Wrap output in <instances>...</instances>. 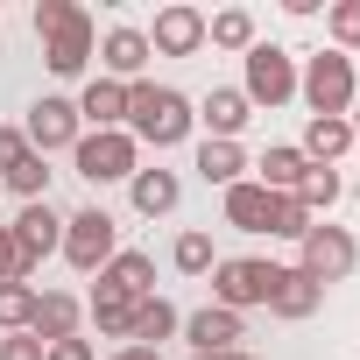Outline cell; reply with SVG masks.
<instances>
[{
    "instance_id": "23",
    "label": "cell",
    "mask_w": 360,
    "mask_h": 360,
    "mask_svg": "<svg viewBox=\"0 0 360 360\" xmlns=\"http://www.w3.org/2000/svg\"><path fill=\"white\" fill-rule=\"evenodd\" d=\"M205 43H212V50H240V57H248L262 36H255V15H248V8H219V15H205Z\"/></svg>"
},
{
    "instance_id": "26",
    "label": "cell",
    "mask_w": 360,
    "mask_h": 360,
    "mask_svg": "<svg viewBox=\"0 0 360 360\" xmlns=\"http://www.w3.org/2000/svg\"><path fill=\"white\" fill-rule=\"evenodd\" d=\"M339 191H346V184H339V169H325V162H311V169H304V184H297L290 198H297V205H304V212L318 219V212H332V205H339Z\"/></svg>"
},
{
    "instance_id": "31",
    "label": "cell",
    "mask_w": 360,
    "mask_h": 360,
    "mask_svg": "<svg viewBox=\"0 0 360 360\" xmlns=\"http://www.w3.org/2000/svg\"><path fill=\"white\" fill-rule=\"evenodd\" d=\"M36 318V283H0V332H29Z\"/></svg>"
},
{
    "instance_id": "37",
    "label": "cell",
    "mask_w": 360,
    "mask_h": 360,
    "mask_svg": "<svg viewBox=\"0 0 360 360\" xmlns=\"http://www.w3.org/2000/svg\"><path fill=\"white\" fill-rule=\"evenodd\" d=\"M43 360H92V346H85V339H57Z\"/></svg>"
},
{
    "instance_id": "4",
    "label": "cell",
    "mask_w": 360,
    "mask_h": 360,
    "mask_svg": "<svg viewBox=\"0 0 360 360\" xmlns=\"http://www.w3.org/2000/svg\"><path fill=\"white\" fill-rule=\"evenodd\" d=\"M297 269H304L318 290H332V283H346V276L360 269V240H353L346 226H325V219H311V233L297 240Z\"/></svg>"
},
{
    "instance_id": "5",
    "label": "cell",
    "mask_w": 360,
    "mask_h": 360,
    "mask_svg": "<svg viewBox=\"0 0 360 360\" xmlns=\"http://www.w3.org/2000/svg\"><path fill=\"white\" fill-rule=\"evenodd\" d=\"M113 255H120V226H113V212L85 205V212L64 219V262H71L78 276H99Z\"/></svg>"
},
{
    "instance_id": "10",
    "label": "cell",
    "mask_w": 360,
    "mask_h": 360,
    "mask_svg": "<svg viewBox=\"0 0 360 360\" xmlns=\"http://www.w3.org/2000/svg\"><path fill=\"white\" fill-rule=\"evenodd\" d=\"M141 36H148V50H155V57H198V50H205V15L176 0V8H162V15H155V29H141Z\"/></svg>"
},
{
    "instance_id": "30",
    "label": "cell",
    "mask_w": 360,
    "mask_h": 360,
    "mask_svg": "<svg viewBox=\"0 0 360 360\" xmlns=\"http://www.w3.org/2000/svg\"><path fill=\"white\" fill-rule=\"evenodd\" d=\"M169 262H176V276H212V269H219V255H212V233H176Z\"/></svg>"
},
{
    "instance_id": "40",
    "label": "cell",
    "mask_w": 360,
    "mask_h": 360,
    "mask_svg": "<svg viewBox=\"0 0 360 360\" xmlns=\"http://www.w3.org/2000/svg\"><path fill=\"white\" fill-rule=\"evenodd\" d=\"M191 360H226V353H191Z\"/></svg>"
},
{
    "instance_id": "21",
    "label": "cell",
    "mask_w": 360,
    "mask_h": 360,
    "mask_svg": "<svg viewBox=\"0 0 360 360\" xmlns=\"http://www.w3.org/2000/svg\"><path fill=\"white\" fill-rule=\"evenodd\" d=\"M198 176L219 184V191H233L240 176H248V148L240 141H198Z\"/></svg>"
},
{
    "instance_id": "22",
    "label": "cell",
    "mask_w": 360,
    "mask_h": 360,
    "mask_svg": "<svg viewBox=\"0 0 360 360\" xmlns=\"http://www.w3.org/2000/svg\"><path fill=\"white\" fill-rule=\"evenodd\" d=\"M176 325H184V318H176L169 297H141V304H134V332H127V346H162Z\"/></svg>"
},
{
    "instance_id": "3",
    "label": "cell",
    "mask_w": 360,
    "mask_h": 360,
    "mask_svg": "<svg viewBox=\"0 0 360 360\" xmlns=\"http://www.w3.org/2000/svg\"><path fill=\"white\" fill-rule=\"evenodd\" d=\"M71 162H78L85 184H120V176L141 169V141H134L127 127H85L78 148H71Z\"/></svg>"
},
{
    "instance_id": "17",
    "label": "cell",
    "mask_w": 360,
    "mask_h": 360,
    "mask_svg": "<svg viewBox=\"0 0 360 360\" xmlns=\"http://www.w3.org/2000/svg\"><path fill=\"white\" fill-rule=\"evenodd\" d=\"M127 191H134V212H141V219H162V212H176V198H184L176 169H134Z\"/></svg>"
},
{
    "instance_id": "2",
    "label": "cell",
    "mask_w": 360,
    "mask_h": 360,
    "mask_svg": "<svg viewBox=\"0 0 360 360\" xmlns=\"http://www.w3.org/2000/svg\"><path fill=\"white\" fill-rule=\"evenodd\" d=\"M297 92H304L311 120H346V113H353V99H360L353 57H339V50H318V57H304V71H297Z\"/></svg>"
},
{
    "instance_id": "38",
    "label": "cell",
    "mask_w": 360,
    "mask_h": 360,
    "mask_svg": "<svg viewBox=\"0 0 360 360\" xmlns=\"http://www.w3.org/2000/svg\"><path fill=\"white\" fill-rule=\"evenodd\" d=\"M113 360H162V353H155V346H120Z\"/></svg>"
},
{
    "instance_id": "7",
    "label": "cell",
    "mask_w": 360,
    "mask_h": 360,
    "mask_svg": "<svg viewBox=\"0 0 360 360\" xmlns=\"http://www.w3.org/2000/svg\"><path fill=\"white\" fill-rule=\"evenodd\" d=\"M240 92H248V106H283V99H297V57H290L283 43H255Z\"/></svg>"
},
{
    "instance_id": "29",
    "label": "cell",
    "mask_w": 360,
    "mask_h": 360,
    "mask_svg": "<svg viewBox=\"0 0 360 360\" xmlns=\"http://www.w3.org/2000/svg\"><path fill=\"white\" fill-rule=\"evenodd\" d=\"M262 233H276V240H304L311 233V212L290 198V191H269V226Z\"/></svg>"
},
{
    "instance_id": "36",
    "label": "cell",
    "mask_w": 360,
    "mask_h": 360,
    "mask_svg": "<svg viewBox=\"0 0 360 360\" xmlns=\"http://www.w3.org/2000/svg\"><path fill=\"white\" fill-rule=\"evenodd\" d=\"M22 155H29V134H22V127H0V176H8Z\"/></svg>"
},
{
    "instance_id": "27",
    "label": "cell",
    "mask_w": 360,
    "mask_h": 360,
    "mask_svg": "<svg viewBox=\"0 0 360 360\" xmlns=\"http://www.w3.org/2000/svg\"><path fill=\"white\" fill-rule=\"evenodd\" d=\"M134 304H141V297H120V290H92V325H99L106 339H127V332H134Z\"/></svg>"
},
{
    "instance_id": "25",
    "label": "cell",
    "mask_w": 360,
    "mask_h": 360,
    "mask_svg": "<svg viewBox=\"0 0 360 360\" xmlns=\"http://www.w3.org/2000/svg\"><path fill=\"white\" fill-rule=\"evenodd\" d=\"M226 226H240V233H262L269 226V191L255 184V176H240V184L226 191Z\"/></svg>"
},
{
    "instance_id": "33",
    "label": "cell",
    "mask_w": 360,
    "mask_h": 360,
    "mask_svg": "<svg viewBox=\"0 0 360 360\" xmlns=\"http://www.w3.org/2000/svg\"><path fill=\"white\" fill-rule=\"evenodd\" d=\"M0 283H29V262H22V240H15V226H0Z\"/></svg>"
},
{
    "instance_id": "24",
    "label": "cell",
    "mask_w": 360,
    "mask_h": 360,
    "mask_svg": "<svg viewBox=\"0 0 360 360\" xmlns=\"http://www.w3.org/2000/svg\"><path fill=\"white\" fill-rule=\"evenodd\" d=\"M297 148H304V162H325V169H332V162L353 148V120H311Z\"/></svg>"
},
{
    "instance_id": "13",
    "label": "cell",
    "mask_w": 360,
    "mask_h": 360,
    "mask_svg": "<svg viewBox=\"0 0 360 360\" xmlns=\"http://www.w3.org/2000/svg\"><path fill=\"white\" fill-rule=\"evenodd\" d=\"M198 120H205V141H240V127L255 120V106H248L240 85H212L198 99Z\"/></svg>"
},
{
    "instance_id": "12",
    "label": "cell",
    "mask_w": 360,
    "mask_h": 360,
    "mask_svg": "<svg viewBox=\"0 0 360 360\" xmlns=\"http://www.w3.org/2000/svg\"><path fill=\"white\" fill-rule=\"evenodd\" d=\"M184 339H191V353H240V339H248V318H240V311H219V304H205V311H191V318H184Z\"/></svg>"
},
{
    "instance_id": "1",
    "label": "cell",
    "mask_w": 360,
    "mask_h": 360,
    "mask_svg": "<svg viewBox=\"0 0 360 360\" xmlns=\"http://www.w3.org/2000/svg\"><path fill=\"white\" fill-rule=\"evenodd\" d=\"M191 127H198V106L176 92V85H155V78L127 85V134H134V141H148V148H176Z\"/></svg>"
},
{
    "instance_id": "28",
    "label": "cell",
    "mask_w": 360,
    "mask_h": 360,
    "mask_svg": "<svg viewBox=\"0 0 360 360\" xmlns=\"http://www.w3.org/2000/svg\"><path fill=\"white\" fill-rule=\"evenodd\" d=\"M0 184H8V191H22V205L50 198V155H36V148H29V155L8 169V176H0Z\"/></svg>"
},
{
    "instance_id": "11",
    "label": "cell",
    "mask_w": 360,
    "mask_h": 360,
    "mask_svg": "<svg viewBox=\"0 0 360 360\" xmlns=\"http://www.w3.org/2000/svg\"><path fill=\"white\" fill-rule=\"evenodd\" d=\"M148 57H155V50H148V36H141V29H127V22L99 36V64H106L99 78H113V85H141Z\"/></svg>"
},
{
    "instance_id": "20",
    "label": "cell",
    "mask_w": 360,
    "mask_h": 360,
    "mask_svg": "<svg viewBox=\"0 0 360 360\" xmlns=\"http://www.w3.org/2000/svg\"><path fill=\"white\" fill-rule=\"evenodd\" d=\"M318 304H325V290H318L304 269H276V290H269V311H276V318H311Z\"/></svg>"
},
{
    "instance_id": "15",
    "label": "cell",
    "mask_w": 360,
    "mask_h": 360,
    "mask_svg": "<svg viewBox=\"0 0 360 360\" xmlns=\"http://www.w3.org/2000/svg\"><path fill=\"white\" fill-rule=\"evenodd\" d=\"M78 297L71 290H36V318H29V339H43V346H57V339H78Z\"/></svg>"
},
{
    "instance_id": "9",
    "label": "cell",
    "mask_w": 360,
    "mask_h": 360,
    "mask_svg": "<svg viewBox=\"0 0 360 360\" xmlns=\"http://www.w3.org/2000/svg\"><path fill=\"white\" fill-rule=\"evenodd\" d=\"M92 50H99V29H92V15L78 8L57 36H43V64L57 71V78H78L85 64H92Z\"/></svg>"
},
{
    "instance_id": "35",
    "label": "cell",
    "mask_w": 360,
    "mask_h": 360,
    "mask_svg": "<svg viewBox=\"0 0 360 360\" xmlns=\"http://www.w3.org/2000/svg\"><path fill=\"white\" fill-rule=\"evenodd\" d=\"M50 346L43 339H29V332H8V339H0V360H43Z\"/></svg>"
},
{
    "instance_id": "8",
    "label": "cell",
    "mask_w": 360,
    "mask_h": 360,
    "mask_svg": "<svg viewBox=\"0 0 360 360\" xmlns=\"http://www.w3.org/2000/svg\"><path fill=\"white\" fill-rule=\"evenodd\" d=\"M29 148L36 155H57V148H78V134H85V120H78V99H57V92H43L36 106H29Z\"/></svg>"
},
{
    "instance_id": "6",
    "label": "cell",
    "mask_w": 360,
    "mask_h": 360,
    "mask_svg": "<svg viewBox=\"0 0 360 360\" xmlns=\"http://www.w3.org/2000/svg\"><path fill=\"white\" fill-rule=\"evenodd\" d=\"M276 269H283V262L226 255V262L212 269V304H219V311H255V304H269V290H276Z\"/></svg>"
},
{
    "instance_id": "41",
    "label": "cell",
    "mask_w": 360,
    "mask_h": 360,
    "mask_svg": "<svg viewBox=\"0 0 360 360\" xmlns=\"http://www.w3.org/2000/svg\"><path fill=\"white\" fill-rule=\"evenodd\" d=\"M226 360H255V353H226Z\"/></svg>"
},
{
    "instance_id": "19",
    "label": "cell",
    "mask_w": 360,
    "mask_h": 360,
    "mask_svg": "<svg viewBox=\"0 0 360 360\" xmlns=\"http://www.w3.org/2000/svg\"><path fill=\"white\" fill-rule=\"evenodd\" d=\"M148 283H155V262H148L141 248H120V255L99 269V290H120V297H155Z\"/></svg>"
},
{
    "instance_id": "32",
    "label": "cell",
    "mask_w": 360,
    "mask_h": 360,
    "mask_svg": "<svg viewBox=\"0 0 360 360\" xmlns=\"http://www.w3.org/2000/svg\"><path fill=\"white\" fill-rule=\"evenodd\" d=\"M325 29H332V50H339V57H353V50H360V0H332Z\"/></svg>"
},
{
    "instance_id": "14",
    "label": "cell",
    "mask_w": 360,
    "mask_h": 360,
    "mask_svg": "<svg viewBox=\"0 0 360 360\" xmlns=\"http://www.w3.org/2000/svg\"><path fill=\"white\" fill-rule=\"evenodd\" d=\"M15 240H22V262L36 269L43 255H57V248H64V212H57L50 198L22 205V219H15Z\"/></svg>"
},
{
    "instance_id": "39",
    "label": "cell",
    "mask_w": 360,
    "mask_h": 360,
    "mask_svg": "<svg viewBox=\"0 0 360 360\" xmlns=\"http://www.w3.org/2000/svg\"><path fill=\"white\" fill-rule=\"evenodd\" d=\"M346 120H353V141H360V99H353V113H346Z\"/></svg>"
},
{
    "instance_id": "34",
    "label": "cell",
    "mask_w": 360,
    "mask_h": 360,
    "mask_svg": "<svg viewBox=\"0 0 360 360\" xmlns=\"http://www.w3.org/2000/svg\"><path fill=\"white\" fill-rule=\"evenodd\" d=\"M71 15H78V0H36V36H57Z\"/></svg>"
},
{
    "instance_id": "16",
    "label": "cell",
    "mask_w": 360,
    "mask_h": 360,
    "mask_svg": "<svg viewBox=\"0 0 360 360\" xmlns=\"http://www.w3.org/2000/svg\"><path fill=\"white\" fill-rule=\"evenodd\" d=\"M248 169H255V184H262V191H297L311 162H304V148H297V141H276V148H262Z\"/></svg>"
},
{
    "instance_id": "18",
    "label": "cell",
    "mask_w": 360,
    "mask_h": 360,
    "mask_svg": "<svg viewBox=\"0 0 360 360\" xmlns=\"http://www.w3.org/2000/svg\"><path fill=\"white\" fill-rule=\"evenodd\" d=\"M78 120H85V127H127V85L92 78V85L78 92Z\"/></svg>"
}]
</instances>
